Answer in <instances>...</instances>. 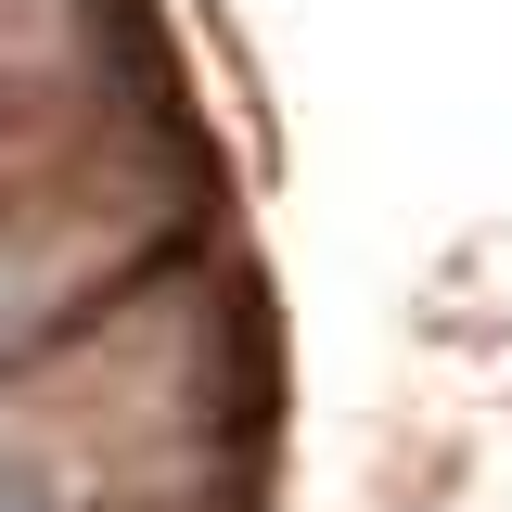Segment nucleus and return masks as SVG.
Instances as JSON below:
<instances>
[{
  "instance_id": "nucleus-1",
  "label": "nucleus",
  "mask_w": 512,
  "mask_h": 512,
  "mask_svg": "<svg viewBox=\"0 0 512 512\" xmlns=\"http://www.w3.org/2000/svg\"><path fill=\"white\" fill-rule=\"evenodd\" d=\"M0 512H52V487H39V474H26L13 448H0Z\"/></svg>"
}]
</instances>
